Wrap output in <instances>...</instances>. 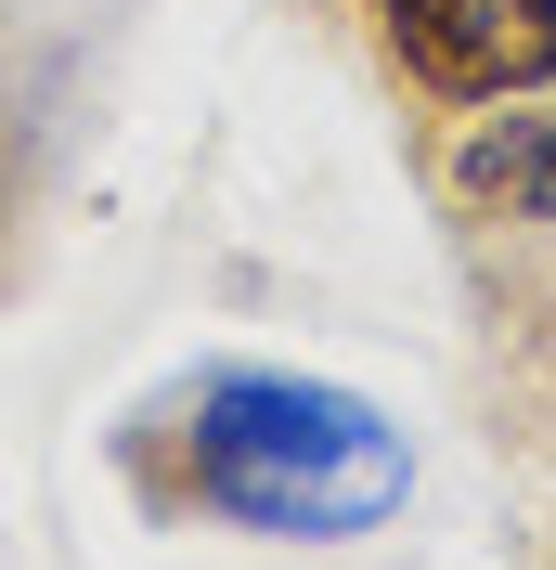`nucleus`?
Here are the masks:
<instances>
[{"instance_id":"7ed1b4c3","label":"nucleus","mask_w":556,"mask_h":570,"mask_svg":"<svg viewBox=\"0 0 556 570\" xmlns=\"http://www.w3.org/2000/svg\"><path fill=\"white\" fill-rule=\"evenodd\" d=\"M453 208L479 220H556V105H492L466 117V142L440 156Z\"/></svg>"},{"instance_id":"f03ea898","label":"nucleus","mask_w":556,"mask_h":570,"mask_svg":"<svg viewBox=\"0 0 556 570\" xmlns=\"http://www.w3.org/2000/svg\"><path fill=\"white\" fill-rule=\"evenodd\" d=\"M376 27L440 105H518L556 78V0H376Z\"/></svg>"},{"instance_id":"f257e3e1","label":"nucleus","mask_w":556,"mask_h":570,"mask_svg":"<svg viewBox=\"0 0 556 570\" xmlns=\"http://www.w3.org/2000/svg\"><path fill=\"white\" fill-rule=\"evenodd\" d=\"M181 480L234 532L349 544L376 519H401L415 454H401V428L363 390H324V376H208L181 402Z\"/></svg>"}]
</instances>
